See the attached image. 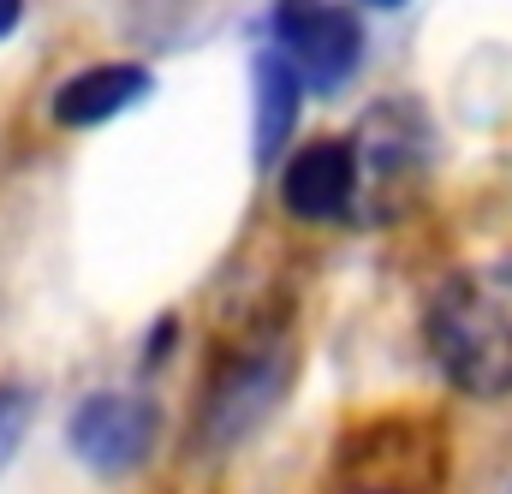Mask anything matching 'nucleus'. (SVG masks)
<instances>
[{"label":"nucleus","mask_w":512,"mask_h":494,"mask_svg":"<svg viewBox=\"0 0 512 494\" xmlns=\"http://www.w3.org/2000/svg\"><path fill=\"white\" fill-rule=\"evenodd\" d=\"M364 6H382V12H387V6H405V0H364Z\"/></svg>","instance_id":"10"},{"label":"nucleus","mask_w":512,"mask_h":494,"mask_svg":"<svg viewBox=\"0 0 512 494\" xmlns=\"http://www.w3.org/2000/svg\"><path fill=\"white\" fill-rule=\"evenodd\" d=\"M298 96H304L298 72L274 48L256 54V161H274V149L286 143V131L298 120Z\"/></svg>","instance_id":"7"},{"label":"nucleus","mask_w":512,"mask_h":494,"mask_svg":"<svg viewBox=\"0 0 512 494\" xmlns=\"http://www.w3.org/2000/svg\"><path fill=\"white\" fill-rule=\"evenodd\" d=\"M280 381H286V364L274 352L239 358L209 393V441H239L251 423H262V411L274 405Z\"/></svg>","instance_id":"6"},{"label":"nucleus","mask_w":512,"mask_h":494,"mask_svg":"<svg viewBox=\"0 0 512 494\" xmlns=\"http://www.w3.org/2000/svg\"><path fill=\"white\" fill-rule=\"evenodd\" d=\"M274 54L298 72L304 90L334 96L364 60V30L352 12L328 0H280L274 6Z\"/></svg>","instance_id":"2"},{"label":"nucleus","mask_w":512,"mask_h":494,"mask_svg":"<svg viewBox=\"0 0 512 494\" xmlns=\"http://www.w3.org/2000/svg\"><path fill=\"white\" fill-rule=\"evenodd\" d=\"M18 18H24V0H0V36H12Z\"/></svg>","instance_id":"9"},{"label":"nucleus","mask_w":512,"mask_h":494,"mask_svg":"<svg viewBox=\"0 0 512 494\" xmlns=\"http://www.w3.org/2000/svg\"><path fill=\"white\" fill-rule=\"evenodd\" d=\"M280 197L298 221H346L364 203V167H358V143L346 137H316L304 143L286 173H280Z\"/></svg>","instance_id":"4"},{"label":"nucleus","mask_w":512,"mask_h":494,"mask_svg":"<svg viewBox=\"0 0 512 494\" xmlns=\"http://www.w3.org/2000/svg\"><path fill=\"white\" fill-rule=\"evenodd\" d=\"M149 96V72L143 66H84L78 78H66L54 90V120L66 131H90V125L120 120L126 108H137Z\"/></svg>","instance_id":"5"},{"label":"nucleus","mask_w":512,"mask_h":494,"mask_svg":"<svg viewBox=\"0 0 512 494\" xmlns=\"http://www.w3.org/2000/svg\"><path fill=\"white\" fill-rule=\"evenodd\" d=\"M155 429H161V417H155L149 399L96 393L72 411V453L102 477H126L155 453Z\"/></svg>","instance_id":"3"},{"label":"nucleus","mask_w":512,"mask_h":494,"mask_svg":"<svg viewBox=\"0 0 512 494\" xmlns=\"http://www.w3.org/2000/svg\"><path fill=\"white\" fill-rule=\"evenodd\" d=\"M423 340L459 393H512V262H477L447 274L423 310Z\"/></svg>","instance_id":"1"},{"label":"nucleus","mask_w":512,"mask_h":494,"mask_svg":"<svg viewBox=\"0 0 512 494\" xmlns=\"http://www.w3.org/2000/svg\"><path fill=\"white\" fill-rule=\"evenodd\" d=\"M24 429H30V393L24 387H0V471L12 465Z\"/></svg>","instance_id":"8"}]
</instances>
